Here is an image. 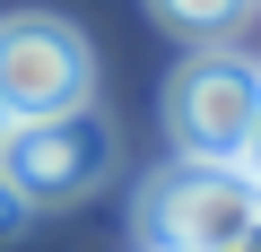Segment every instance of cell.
<instances>
[{
  "label": "cell",
  "instance_id": "cell-1",
  "mask_svg": "<svg viewBox=\"0 0 261 252\" xmlns=\"http://www.w3.org/2000/svg\"><path fill=\"white\" fill-rule=\"evenodd\" d=\"M261 131V61L235 44H200L183 52V70L166 78V139L183 165H244Z\"/></svg>",
  "mask_w": 261,
  "mask_h": 252
},
{
  "label": "cell",
  "instance_id": "cell-2",
  "mask_svg": "<svg viewBox=\"0 0 261 252\" xmlns=\"http://www.w3.org/2000/svg\"><path fill=\"white\" fill-rule=\"evenodd\" d=\"M122 165V139L96 104L79 113H35V122H0V183L18 191V209H70Z\"/></svg>",
  "mask_w": 261,
  "mask_h": 252
},
{
  "label": "cell",
  "instance_id": "cell-3",
  "mask_svg": "<svg viewBox=\"0 0 261 252\" xmlns=\"http://www.w3.org/2000/svg\"><path fill=\"white\" fill-rule=\"evenodd\" d=\"M261 226V183L244 165H166L140 183V243H174V252H226Z\"/></svg>",
  "mask_w": 261,
  "mask_h": 252
},
{
  "label": "cell",
  "instance_id": "cell-4",
  "mask_svg": "<svg viewBox=\"0 0 261 252\" xmlns=\"http://www.w3.org/2000/svg\"><path fill=\"white\" fill-rule=\"evenodd\" d=\"M96 104V52L70 18L53 9H18L0 18V113L35 122V113H79Z\"/></svg>",
  "mask_w": 261,
  "mask_h": 252
},
{
  "label": "cell",
  "instance_id": "cell-5",
  "mask_svg": "<svg viewBox=\"0 0 261 252\" xmlns=\"http://www.w3.org/2000/svg\"><path fill=\"white\" fill-rule=\"evenodd\" d=\"M148 9L174 26V35H200V44H218V35H235L261 0H148Z\"/></svg>",
  "mask_w": 261,
  "mask_h": 252
},
{
  "label": "cell",
  "instance_id": "cell-6",
  "mask_svg": "<svg viewBox=\"0 0 261 252\" xmlns=\"http://www.w3.org/2000/svg\"><path fill=\"white\" fill-rule=\"evenodd\" d=\"M18 226H27V209H18V191H9V183H0V235H18Z\"/></svg>",
  "mask_w": 261,
  "mask_h": 252
},
{
  "label": "cell",
  "instance_id": "cell-7",
  "mask_svg": "<svg viewBox=\"0 0 261 252\" xmlns=\"http://www.w3.org/2000/svg\"><path fill=\"white\" fill-rule=\"evenodd\" d=\"M148 252H174V243H148Z\"/></svg>",
  "mask_w": 261,
  "mask_h": 252
},
{
  "label": "cell",
  "instance_id": "cell-8",
  "mask_svg": "<svg viewBox=\"0 0 261 252\" xmlns=\"http://www.w3.org/2000/svg\"><path fill=\"white\" fill-rule=\"evenodd\" d=\"M0 122H9V113H0Z\"/></svg>",
  "mask_w": 261,
  "mask_h": 252
}]
</instances>
